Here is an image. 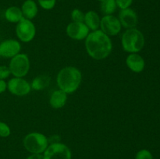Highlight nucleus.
I'll return each mask as SVG.
<instances>
[{
    "label": "nucleus",
    "instance_id": "obj_25",
    "mask_svg": "<svg viewBox=\"0 0 160 159\" xmlns=\"http://www.w3.org/2000/svg\"><path fill=\"white\" fill-rule=\"evenodd\" d=\"M11 74L9 67L6 65H0V80H5Z\"/></svg>",
    "mask_w": 160,
    "mask_h": 159
},
{
    "label": "nucleus",
    "instance_id": "obj_23",
    "mask_svg": "<svg viewBox=\"0 0 160 159\" xmlns=\"http://www.w3.org/2000/svg\"><path fill=\"white\" fill-rule=\"evenodd\" d=\"M11 133V130L9 126L6 123L0 121V137H8Z\"/></svg>",
    "mask_w": 160,
    "mask_h": 159
},
{
    "label": "nucleus",
    "instance_id": "obj_21",
    "mask_svg": "<svg viewBox=\"0 0 160 159\" xmlns=\"http://www.w3.org/2000/svg\"><path fill=\"white\" fill-rule=\"evenodd\" d=\"M39 6L45 10H50L55 7L56 0H38Z\"/></svg>",
    "mask_w": 160,
    "mask_h": 159
},
{
    "label": "nucleus",
    "instance_id": "obj_14",
    "mask_svg": "<svg viewBox=\"0 0 160 159\" xmlns=\"http://www.w3.org/2000/svg\"><path fill=\"white\" fill-rule=\"evenodd\" d=\"M67 101V94L62 90H55L52 94L49 99V104L55 109L61 108L66 104Z\"/></svg>",
    "mask_w": 160,
    "mask_h": 159
},
{
    "label": "nucleus",
    "instance_id": "obj_11",
    "mask_svg": "<svg viewBox=\"0 0 160 159\" xmlns=\"http://www.w3.org/2000/svg\"><path fill=\"white\" fill-rule=\"evenodd\" d=\"M118 19L121 23V26L127 29L134 28L137 26L138 22L137 13L134 9L131 8L120 9Z\"/></svg>",
    "mask_w": 160,
    "mask_h": 159
},
{
    "label": "nucleus",
    "instance_id": "obj_6",
    "mask_svg": "<svg viewBox=\"0 0 160 159\" xmlns=\"http://www.w3.org/2000/svg\"><path fill=\"white\" fill-rule=\"evenodd\" d=\"M44 159H71L70 148L62 143H52L44 151Z\"/></svg>",
    "mask_w": 160,
    "mask_h": 159
},
{
    "label": "nucleus",
    "instance_id": "obj_10",
    "mask_svg": "<svg viewBox=\"0 0 160 159\" xmlns=\"http://www.w3.org/2000/svg\"><path fill=\"white\" fill-rule=\"evenodd\" d=\"M89 28L84 23L71 22L67 26V34L70 38L74 40H83L89 34Z\"/></svg>",
    "mask_w": 160,
    "mask_h": 159
},
{
    "label": "nucleus",
    "instance_id": "obj_24",
    "mask_svg": "<svg viewBox=\"0 0 160 159\" xmlns=\"http://www.w3.org/2000/svg\"><path fill=\"white\" fill-rule=\"evenodd\" d=\"M134 0H116L117 8L120 9H124L127 8H130L132 5Z\"/></svg>",
    "mask_w": 160,
    "mask_h": 159
},
{
    "label": "nucleus",
    "instance_id": "obj_19",
    "mask_svg": "<svg viewBox=\"0 0 160 159\" xmlns=\"http://www.w3.org/2000/svg\"><path fill=\"white\" fill-rule=\"evenodd\" d=\"M116 0H104L101 2V11L105 15H112L117 10Z\"/></svg>",
    "mask_w": 160,
    "mask_h": 159
},
{
    "label": "nucleus",
    "instance_id": "obj_2",
    "mask_svg": "<svg viewBox=\"0 0 160 159\" xmlns=\"http://www.w3.org/2000/svg\"><path fill=\"white\" fill-rule=\"evenodd\" d=\"M56 80L60 90L67 94H72L79 87L82 80V75L76 67L67 66L59 72Z\"/></svg>",
    "mask_w": 160,
    "mask_h": 159
},
{
    "label": "nucleus",
    "instance_id": "obj_28",
    "mask_svg": "<svg viewBox=\"0 0 160 159\" xmlns=\"http://www.w3.org/2000/svg\"><path fill=\"white\" fill-rule=\"evenodd\" d=\"M98 1L100 2H103V1H104V0H98Z\"/></svg>",
    "mask_w": 160,
    "mask_h": 159
},
{
    "label": "nucleus",
    "instance_id": "obj_27",
    "mask_svg": "<svg viewBox=\"0 0 160 159\" xmlns=\"http://www.w3.org/2000/svg\"><path fill=\"white\" fill-rule=\"evenodd\" d=\"M26 159H44V156L42 154H32Z\"/></svg>",
    "mask_w": 160,
    "mask_h": 159
},
{
    "label": "nucleus",
    "instance_id": "obj_3",
    "mask_svg": "<svg viewBox=\"0 0 160 159\" xmlns=\"http://www.w3.org/2000/svg\"><path fill=\"white\" fill-rule=\"evenodd\" d=\"M123 49L129 53H138L145 45V37L139 30L134 28L128 29L121 37Z\"/></svg>",
    "mask_w": 160,
    "mask_h": 159
},
{
    "label": "nucleus",
    "instance_id": "obj_22",
    "mask_svg": "<svg viewBox=\"0 0 160 159\" xmlns=\"http://www.w3.org/2000/svg\"><path fill=\"white\" fill-rule=\"evenodd\" d=\"M135 159H153V156L148 150L142 149L136 154Z\"/></svg>",
    "mask_w": 160,
    "mask_h": 159
},
{
    "label": "nucleus",
    "instance_id": "obj_18",
    "mask_svg": "<svg viewBox=\"0 0 160 159\" xmlns=\"http://www.w3.org/2000/svg\"><path fill=\"white\" fill-rule=\"evenodd\" d=\"M50 79H51L50 76L45 74L37 76L33 80L32 83H31V88L35 90H42L48 87L50 83Z\"/></svg>",
    "mask_w": 160,
    "mask_h": 159
},
{
    "label": "nucleus",
    "instance_id": "obj_8",
    "mask_svg": "<svg viewBox=\"0 0 160 159\" xmlns=\"http://www.w3.org/2000/svg\"><path fill=\"white\" fill-rule=\"evenodd\" d=\"M101 31L106 35L115 36L121 31V23L117 17L112 15H105L100 21Z\"/></svg>",
    "mask_w": 160,
    "mask_h": 159
},
{
    "label": "nucleus",
    "instance_id": "obj_16",
    "mask_svg": "<svg viewBox=\"0 0 160 159\" xmlns=\"http://www.w3.org/2000/svg\"><path fill=\"white\" fill-rule=\"evenodd\" d=\"M100 21L101 19L95 11L90 10L84 13V23L89 30H92L93 31H97L100 26Z\"/></svg>",
    "mask_w": 160,
    "mask_h": 159
},
{
    "label": "nucleus",
    "instance_id": "obj_15",
    "mask_svg": "<svg viewBox=\"0 0 160 159\" xmlns=\"http://www.w3.org/2000/svg\"><path fill=\"white\" fill-rule=\"evenodd\" d=\"M21 11L24 18L32 20L37 16L38 6L34 0H25L21 6Z\"/></svg>",
    "mask_w": 160,
    "mask_h": 159
},
{
    "label": "nucleus",
    "instance_id": "obj_12",
    "mask_svg": "<svg viewBox=\"0 0 160 159\" xmlns=\"http://www.w3.org/2000/svg\"><path fill=\"white\" fill-rule=\"evenodd\" d=\"M20 44L17 40L9 39L3 41L0 44V56L3 58H11L20 53Z\"/></svg>",
    "mask_w": 160,
    "mask_h": 159
},
{
    "label": "nucleus",
    "instance_id": "obj_1",
    "mask_svg": "<svg viewBox=\"0 0 160 159\" xmlns=\"http://www.w3.org/2000/svg\"><path fill=\"white\" fill-rule=\"evenodd\" d=\"M85 47L87 52L92 59L102 60L109 55L112 45L110 38L101 30L92 31L86 37Z\"/></svg>",
    "mask_w": 160,
    "mask_h": 159
},
{
    "label": "nucleus",
    "instance_id": "obj_20",
    "mask_svg": "<svg viewBox=\"0 0 160 159\" xmlns=\"http://www.w3.org/2000/svg\"><path fill=\"white\" fill-rule=\"evenodd\" d=\"M71 19L73 22L84 23V13L79 9H74L71 12Z\"/></svg>",
    "mask_w": 160,
    "mask_h": 159
},
{
    "label": "nucleus",
    "instance_id": "obj_17",
    "mask_svg": "<svg viewBox=\"0 0 160 159\" xmlns=\"http://www.w3.org/2000/svg\"><path fill=\"white\" fill-rule=\"evenodd\" d=\"M5 18L10 23H19L24 17L20 8L17 6H10L5 11Z\"/></svg>",
    "mask_w": 160,
    "mask_h": 159
},
{
    "label": "nucleus",
    "instance_id": "obj_7",
    "mask_svg": "<svg viewBox=\"0 0 160 159\" xmlns=\"http://www.w3.org/2000/svg\"><path fill=\"white\" fill-rule=\"evenodd\" d=\"M16 34L21 41L30 42L36 34V28L31 20L23 18L16 26Z\"/></svg>",
    "mask_w": 160,
    "mask_h": 159
},
{
    "label": "nucleus",
    "instance_id": "obj_9",
    "mask_svg": "<svg viewBox=\"0 0 160 159\" xmlns=\"http://www.w3.org/2000/svg\"><path fill=\"white\" fill-rule=\"evenodd\" d=\"M7 88L11 94L17 96H24L31 91V87L29 83L21 77H14L9 80Z\"/></svg>",
    "mask_w": 160,
    "mask_h": 159
},
{
    "label": "nucleus",
    "instance_id": "obj_5",
    "mask_svg": "<svg viewBox=\"0 0 160 159\" xmlns=\"http://www.w3.org/2000/svg\"><path fill=\"white\" fill-rule=\"evenodd\" d=\"M10 73L15 77H23L28 74L30 70L29 58L26 54L17 55L11 59L9 65Z\"/></svg>",
    "mask_w": 160,
    "mask_h": 159
},
{
    "label": "nucleus",
    "instance_id": "obj_26",
    "mask_svg": "<svg viewBox=\"0 0 160 159\" xmlns=\"http://www.w3.org/2000/svg\"><path fill=\"white\" fill-rule=\"evenodd\" d=\"M7 88V84L4 80H0V94L3 93Z\"/></svg>",
    "mask_w": 160,
    "mask_h": 159
},
{
    "label": "nucleus",
    "instance_id": "obj_13",
    "mask_svg": "<svg viewBox=\"0 0 160 159\" xmlns=\"http://www.w3.org/2000/svg\"><path fill=\"white\" fill-rule=\"evenodd\" d=\"M126 64L128 68L134 73H141L145 69V60L140 55L131 53L126 59Z\"/></svg>",
    "mask_w": 160,
    "mask_h": 159
},
{
    "label": "nucleus",
    "instance_id": "obj_4",
    "mask_svg": "<svg viewBox=\"0 0 160 159\" xmlns=\"http://www.w3.org/2000/svg\"><path fill=\"white\" fill-rule=\"evenodd\" d=\"M25 149L31 154H42L48 146V140L40 132H31L23 140Z\"/></svg>",
    "mask_w": 160,
    "mask_h": 159
}]
</instances>
